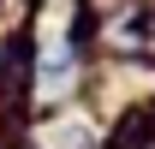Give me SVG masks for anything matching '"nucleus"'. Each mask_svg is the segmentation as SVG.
I'll use <instances>...</instances> for the list:
<instances>
[{
  "mask_svg": "<svg viewBox=\"0 0 155 149\" xmlns=\"http://www.w3.org/2000/svg\"><path fill=\"white\" fill-rule=\"evenodd\" d=\"M72 78V54L66 48H48V60H42V90L54 95V84H66Z\"/></svg>",
  "mask_w": 155,
  "mask_h": 149,
  "instance_id": "f257e3e1",
  "label": "nucleus"
},
{
  "mask_svg": "<svg viewBox=\"0 0 155 149\" xmlns=\"http://www.w3.org/2000/svg\"><path fill=\"white\" fill-rule=\"evenodd\" d=\"M48 137H54V149H84V137H90V125H84V119H72V125H54Z\"/></svg>",
  "mask_w": 155,
  "mask_h": 149,
  "instance_id": "f03ea898",
  "label": "nucleus"
}]
</instances>
